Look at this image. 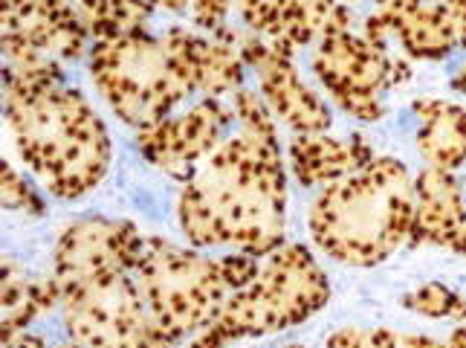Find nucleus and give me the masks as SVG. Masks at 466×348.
I'll list each match as a JSON object with an SVG mask.
<instances>
[{
    "mask_svg": "<svg viewBox=\"0 0 466 348\" xmlns=\"http://www.w3.org/2000/svg\"><path fill=\"white\" fill-rule=\"evenodd\" d=\"M232 114L240 131L183 183L177 218L191 247H235L269 256L284 247L287 171L276 119L264 97L240 87Z\"/></svg>",
    "mask_w": 466,
    "mask_h": 348,
    "instance_id": "obj_1",
    "label": "nucleus"
},
{
    "mask_svg": "<svg viewBox=\"0 0 466 348\" xmlns=\"http://www.w3.org/2000/svg\"><path fill=\"white\" fill-rule=\"evenodd\" d=\"M6 122L21 160L61 200L96 189L110 166V137L82 90L4 76Z\"/></svg>",
    "mask_w": 466,
    "mask_h": 348,
    "instance_id": "obj_2",
    "label": "nucleus"
},
{
    "mask_svg": "<svg viewBox=\"0 0 466 348\" xmlns=\"http://www.w3.org/2000/svg\"><path fill=\"white\" fill-rule=\"evenodd\" d=\"M414 178L394 157H374L362 171L330 183L310 207V235L330 259L377 267L409 244Z\"/></svg>",
    "mask_w": 466,
    "mask_h": 348,
    "instance_id": "obj_3",
    "label": "nucleus"
},
{
    "mask_svg": "<svg viewBox=\"0 0 466 348\" xmlns=\"http://www.w3.org/2000/svg\"><path fill=\"white\" fill-rule=\"evenodd\" d=\"M87 58L96 90L134 131L168 119L171 110L195 93L171 61L163 38L151 33L96 38Z\"/></svg>",
    "mask_w": 466,
    "mask_h": 348,
    "instance_id": "obj_4",
    "label": "nucleus"
},
{
    "mask_svg": "<svg viewBox=\"0 0 466 348\" xmlns=\"http://www.w3.org/2000/svg\"><path fill=\"white\" fill-rule=\"evenodd\" d=\"M264 259L258 279L232 293L212 322L223 340L279 334L328 305L330 281L304 244H284Z\"/></svg>",
    "mask_w": 466,
    "mask_h": 348,
    "instance_id": "obj_5",
    "label": "nucleus"
},
{
    "mask_svg": "<svg viewBox=\"0 0 466 348\" xmlns=\"http://www.w3.org/2000/svg\"><path fill=\"white\" fill-rule=\"evenodd\" d=\"M134 276L157 328L174 345L212 328L232 296L220 259H206L166 239H146Z\"/></svg>",
    "mask_w": 466,
    "mask_h": 348,
    "instance_id": "obj_6",
    "label": "nucleus"
},
{
    "mask_svg": "<svg viewBox=\"0 0 466 348\" xmlns=\"http://www.w3.org/2000/svg\"><path fill=\"white\" fill-rule=\"evenodd\" d=\"M58 291L64 328L82 348H174L157 328L134 273H93Z\"/></svg>",
    "mask_w": 466,
    "mask_h": 348,
    "instance_id": "obj_7",
    "label": "nucleus"
},
{
    "mask_svg": "<svg viewBox=\"0 0 466 348\" xmlns=\"http://www.w3.org/2000/svg\"><path fill=\"white\" fill-rule=\"evenodd\" d=\"M313 73L345 114L362 122H377L385 117L382 93L406 85L411 78V65L406 58H391L389 50L357 36L353 29H333L316 46Z\"/></svg>",
    "mask_w": 466,
    "mask_h": 348,
    "instance_id": "obj_8",
    "label": "nucleus"
},
{
    "mask_svg": "<svg viewBox=\"0 0 466 348\" xmlns=\"http://www.w3.org/2000/svg\"><path fill=\"white\" fill-rule=\"evenodd\" d=\"M232 119V110L223 107L215 97H206L186 114L168 117L154 128L137 131V148L168 178L188 183L195 171L223 146Z\"/></svg>",
    "mask_w": 466,
    "mask_h": 348,
    "instance_id": "obj_9",
    "label": "nucleus"
},
{
    "mask_svg": "<svg viewBox=\"0 0 466 348\" xmlns=\"http://www.w3.org/2000/svg\"><path fill=\"white\" fill-rule=\"evenodd\" d=\"M293 53L296 50L290 44L267 41L261 36H244L240 41V56H244L247 67L258 73L261 97L272 114L296 134H328L333 114L319 93L304 85Z\"/></svg>",
    "mask_w": 466,
    "mask_h": 348,
    "instance_id": "obj_10",
    "label": "nucleus"
},
{
    "mask_svg": "<svg viewBox=\"0 0 466 348\" xmlns=\"http://www.w3.org/2000/svg\"><path fill=\"white\" fill-rule=\"evenodd\" d=\"M142 247H146V239L131 220L82 218L61 232L53 252V276L61 288V284L93 273H134Z\"/></svg>",
    "mask_w": 466,
    "mask_h": 348,
    "instance_id": "obj_11",
    "label": "nucleus"
},
{
    "mask_svg": "<svg viewBox=\"0 0 466 348\" xmlns=\"http://www.w3.org/2000/svg\"><path fill=\"white\" fill-rule=\"evenodd\" d=\"M0 26L4 38L26 41L67 61H82L93 44L73 0H0Z\"/></svg>",
    "mask_w": 466,
    "mask_h": 348,
    "instance_id": "obj_12",
    "label": "nucleus"
},
{
    "mask_svg": "<svg viewBox=\"0 0 466 348\" xmlns=\"http://www.w3.org/2000/svg\"><path fill=\"white\" fill-rule=\"evenodd\" d=\"M409 244L443 247L466 256V200L449 169L426 166L414 178V218Z\"/></svg>",
    "mask_w": 466,
    "mask_h": 348,
    "instance_id": "obj_13",
    "label": "nucleus"
},
{
    "mask_svg": "<svg viewBox=\"0 0 466 348\" xmlns=\"http://www.w3.org/2000/svg\"><path fill=\"white\" fill-rule=\"evenodd\" d=\"M177 70L191 85V90H200L206 97H223V93L240 90L244 85L247 61L240 56V46L198 36L195 29L171 26L166 36H159Z\"/></svg>",
    "mask_w": 466,
    "mask_h": 348,
    "instance_id": "obj_14",
    "label": "nucleus"
},
{
    "mask_svg": "<svg viewBox=\"0 0 466 348\" xmlns=\"http://www.w3.org/2000/svg\"><path fill=\"white\" fill-rule=\"evenodd\" d=\"M374 160V148L362 134H296L290 142V169L301 186H330L362 171Z\"/></svg>",
    "mask_w": 466,
    "mask_h": 348,
    "instance_id": "obj_15",
    "label": "nucleus"
},
{
    "mask_svg": "<svg viewBox=\"0 0 466 348\" xmlns=\"http://www.w3.org/2000/svg\"><path fill=\"white\" fill-rule=\"evenodd\" d=\"M377 15L389 26V33L397 36L409 58L441 61L458 50L455 24L443 0H423V4L409 6L403 12H391V15L377 12Z\"/></svg>",
    "mask_w": 466,
    "mask_h": 348,
    "instance_id": "obj_16",
    "label": "nucleus"
},
{
    "mask_svg": "<svg viewBox=\"0 0 466 348\" xmlns=\"http://www.w3.org/2000/svg\"><path fill=\"white\" fill-rule=\"evenodd\" d=\"M417 148L429 166L455 171L466 166V107L446 99H417Z\"/></svg>",
    "mask_w": 466,
    "mask_h": 348,
    "instance_id": "obj_17",
    "label": "nucleus"
},
{
    "mask_svg": "<svg viewBox=\"0 0 466 348\" xmlns=\"http://www.w3.org/2000/svg\"><path fill=\"white\" fill-rule=\"evenodd\" d=\"M61 308L56 276H29L15 259H4V340L26 331L38 316Z\"/></svg>",
    "mask_w": 466,
    "mask_h": 348,
    "instance_id": "obj_18",
    "label": "nucleus"
},
{
    "mask_svg": "<svg viewBox=\"0 0 466 348\" xmlns=\"http://www.w3.org/2000/svg\"><path fill=\"white\" fill-rule=\"evenodd\" d=\"M279 38L296 46L321 41L333 29H353V12L342 0H276Z\"/></svg>",
    "mask_w": 466,
    "mask_h": 348,
    "instance_id": "obj_19",
    "label": "nucleus"
},
{
    "mask_svg": "<svg viewBox=\"0 0 466 348\" xmlns=\"http://www.w3.org/2000/svg\"><path fill=\"white\" fill-rule=\"evenodd\" d=\"M328 348H446L423 334H403L391 328H342L325 340Z\"/></svg>",
    "mask_w": 466,
    "mask_h": 348,
    "instance_id": "obj_20",
    "label": "nucleus"
},
{
    "mask_svg": "<svg viewBox=\"0 0 466 348\" xmlns=\"http://www.w3.org/2000/svg\"><path fill=\"white\" fill-rule=\"evenodd\" d=\"M403 308L426 316V320H455V322L466 320V296L446 288L441 281L420 284L417 291L403 296Z\"/></svg>",
    "mask_w": 466,
    "mask_h": 348,
    "instance_id": "obj_21",
    "label": "nucleus"
},
{
    "mask_svg": "<svg viewBox=\"0 0 466 348\" xmlns=\"http://www.w3.org/2000/svg\"><path fill=\"white\" fill-rule=\"evenodd\" d=\"M154 6L148 0H110L107 9V36H131V33H148Z\"/></svg>",
    "mask_w": 466,
    "mask_h": 348,
    "instance_id": "obj_22",
    "label": "nucleus"
},
{
    "mask_svg": "<svg viewBox=\"0 0 466 348\" xmlns=\"http://www.w3.org/2000/svg\"><path fill=\"white\" fill-rule=\"evenodd\" d=\"M0 200H4L6 210H21L26 215H44V200L38 192L26 183L24 174L15 171L9 163L0 169Z\"/></svg>",
    "mask_w": 466,
    "mask_h": 348,
    "instance_id": "obj_23",
    "label": "nucleus"
},
{
    "mask_svg": "<svg viewBox=\"0 0 466 348\" xmlns=\"http://www.w3.org/2000/svg\"><path fill=\"white\" fill-rule=\"evenodd\" d=\"M261 256H252V252H244V250H235L229 256L220 259V271H223V279H227L229 291L238 293L249 288V284L258 279L261 273V264H258Z\"/></svg>",
    "mask_w": 466,
    "mask_h": 348,
    "instance_id": "obj_24",
    "label": "nucleus"
},
{
    "mask_svg": "<svg viewBox=\"0 0 466 348\" xmlns=\"http://www.w3.org/2000/svg\"><path fill=\"white\" fill-rule=\"evenodd\" d=\"M229 4L232 0H191V21H195L198 29L215 36L218 29L227 26V15H229Z\"/></svg>",
    "mask_w": 466,
    "mask_h": 348,
    "instance_id": "obj_25",
    "label": "nucleus"
},
{
    "mask_svg": "<svg viewBox=\"0 0 466 348\" xmlns=\"http://www.w3.org/2000/svg\"><path fill=\"white\" fill-rule=\"evenodd\" d=\"M78 15L85 18L87 29L93 41L96 38H105L107 36V9H110V0H73Z\"/></svg>",
    "mask_w": 466,
    "mask_h": 348,
    "instance_id": "obj_26",
    "label": "nucleus"
},
{
    "mask_svg": "<svg viewBox=\"0 0 466 348\" xmlns=\"http://www.w3.org/2000/svg\"><path fill=\"white\" fill-rule=\"evenodd\" d=\"M449 15H452L455 24V36H458V46L466 50V0H443Z\"/></svg>",
    "mask_w": 466,
    "mask_h": 348,
    "instance_id": "obj_27",
    "label": "nucleus"
},
{
    "mask_svg": "<svg viewBox=\"0 0 466 348\" xmlns=\"http://www.w3.org/2000/svg\"><path fill=\"white\" fill-rule=\"evenodd\" d=\"M4 348H46V343H44V337H38V334H29V331H21V334L6 337V340H4Z\"/></svg>",
    "mask_w": 466,
    "mask_h": 348,
    "instance_id": "obj_28",
    "label": "nucleus"
},
{
    "mask_svg": "<svg viewBox=\"0 0 466 348\" xmlns=\"http://www.w3.org/2000/svg\"><path fill=\"white\" fill-rule=\"evenodd\" d=\"M227 345L229 340H223L215 328H206L195 343H188V348H227Z\"/></svg>",
    "mask_w": 466,
    "mask_h": 348,
    "instance_id": "obj_29",
    "label": "nucleus"
},
{
    "mask_svg": "<svg viewBox=\"0 0 466 348\" xmlns=\"http://www.w3.org/2000/svg\"><path fill=\"white\" fill-rule=\"evenodd\" d=\"M148 4L154 6V9H166V12H186L188 6H191V0H148Z\"/></svg>",
    "mask_w": 466,
    "mask_h": 348,
    "instance_id": "obj_30",
    "label": "nucleus"
},
{
    "mask_svg": "<svg viewBox=\"0 0 466 348\" xmlns=\"http://www.w3.org/2000/svg\"><path fill=\"white\" fill-rule=\"evenodd\" d=\"M443 345H446V348H466V325L455 328V331H452V337H449Z\"/></svg>",
    "mask_w": 466,
    "mask_h": 348,
    "instance_id": "obj_31",
    "label": "nucleus"
},
{
    "mask_svg": "<svg viewBox=\"0 0 466 348\" xmlns=\"http://www.w3.org/2000/svg\"><path fill=\"white\" fill-rule=\"evenodd\" d=\"M449 87H452L455 93H461V97H466V65L452 76V82H449Z\"/></svg>",
    "mask_w": 466,
    "mask_h": 348,
    "instance_id": "obj_32",
    "label": "nucleus"
},
{
    "mask_svg": "<svg viewBox=\"0 0 466 348\" xmlns=\"http://www.w3.org/2000/svg\"><path fill=\"white\" fill-rule=\"evenodd\" d=\"M56 348H82L76 340H70V343H61V345H56Z\"/></svg>",
    "mask_w": 466,
    "mask_h": 348,
    "instance_id": "obj_33",
    "label": "nucleus"
},
{
    "mask_svg": "<svg viewBox=\"0 0 466 348\" xmlns=\"http://www.w3.org/2000/svg\"><path fill=\"white\" fill-rule=\"evenodd\" d=\"M284 348H304V345H299V343H293V345H284Z\"/></svg>",
    "mask_w": 466,
    "mask_h": 348,
    "instance_id": "obj_34",
    "label": "nucleus"
},
{
    "mask_svg": "<svg viewBox=\"0 0 466 348\" xmlns=\"http://www.w3.org/2000/svg\"><path fill=\"white\" fill-rule=\"evenodd\" d=\"M342 4H350V0H342Z\"/></svg>",
    "mask_w": 466,
    "mask_h": 348,
    "instance_id": "obj_35",
    "label": "nucleus"
}]
</instances>
